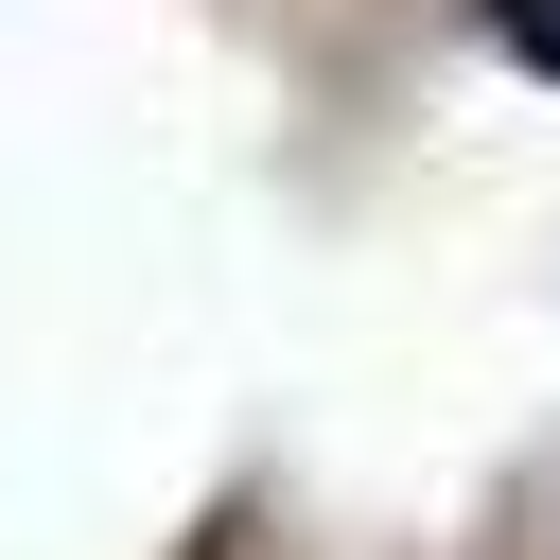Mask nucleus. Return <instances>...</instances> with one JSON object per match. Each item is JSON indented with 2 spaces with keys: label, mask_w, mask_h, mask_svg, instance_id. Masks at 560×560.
Segmentation results:
<instances>
[{
  "label": "nucleus",
  "mask_w": 560,
  "mask_h": 560,
  "mask_svg": "<svg viewBox=\"0 0 560 560\" xmlns=\"http://www.w3.org/2000/svg\"><path fill=\"white\" fill-rule=\"evenodd\" d=\"M490 35H508L525 70H560V0H490Z\"/></svg>",
  "instance_id": "obj_1"
}]
</instances>
